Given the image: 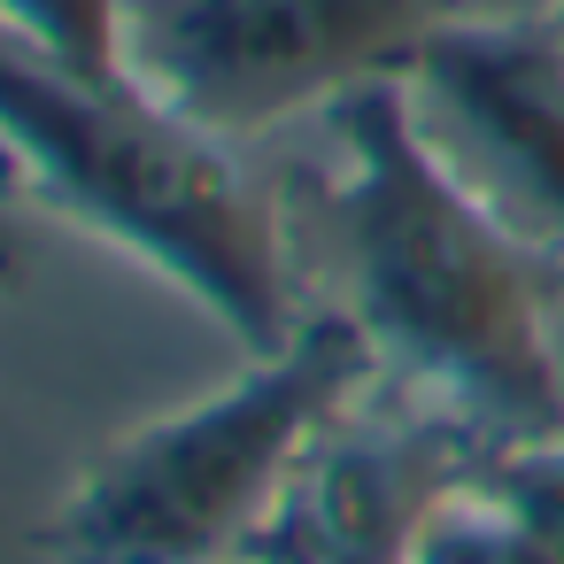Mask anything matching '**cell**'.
I'll return each mask as SVG.
<instances>
[{"label":"cell","instance_id":"cell-1","mask_svg":"<svg viewBox=\"0 0 564 564\" xmlns=\"http://www.w3.org/2000/svg\"><path fill=\"white\" fill-rule=\"evenodd\" d=\"M333 263L340 310L371 333L387 379L464 417L487 448L564 433V364L549 325V256L502 232L417 140L402 78L333 117Z\"/></svg>","mask_w":564,"mask_h":564},{"label":"cell","instance_id":"cell-2","mask_svg":"<svg viewBox=\"0 0 564 564\" xmlns=\"http://www.w3.org/2000/svg\"><path fill=\"white\" fill-rule=\"evenodd\" d=\"M0 163L256 356L302 325L279 209L217 132L186 124L132 70H78L0 24Z\"/></svg>","mask_w":564,"mask_h":564},{"label":"cell","instance_id":"cell-3","mask_svg":"<svg viewBox=\"0 0 564 564\" xmlns=\"http://www.w3.org/2000/svg\"><path fill=\"white\" fill-rule=\"evenodd\" d=\"M379 348L348 310H302L240 379L117 433L40 525L55 564H232L302 448L371 379Z\"/></svg>","mask_w":564,"mask_h":564},{"label":"cell","instance_id":"cell-4","mask_svg":"<svg viewBox=\"0 0 564 564\" xmlns=\"http://www.w3.org/2000/svg\"><path fill=\"white\" fill-rule=\"evenodd\" d=\"M448 24L456 0H124V70L232 148L410 78Z\"/></svg>","mask_w":564,"mask_h":564},{"label":"cell","instance_id":"cell-5","mask_svg":"<svg viewBox=\"0 0 564 564\" xmlns=\"http://www.w3.org/2000/svg\"><path fill=\"white\" fill-rule=\"evenodd\" d=\"M425 155L525 248L564 263V32L556 17L471 24L425 40L402 78Z\"/></svg>","mask_w":564,"mask_h":564},{"label":"cell","instance_id":"cell-6","mask_svg":"<svg viewBox=\"0 0 564 564\" xmlns=\"http://www.w3.org/2000/svg\"><path fill=\"white\" fill-rule=\"evenodd\" d=\"M487 456L495 448L464 417L379 371L340 417H325L232 564H410L433 502Z\"/></svg>","mask_w":564,"mask_h":564},{"label":"cell","instance_id":"cell-7","mask_svg":"<svg viewBox=\"0 0 564 564\" xmlns=\"http://www.w3.org/2000/svg\"><path fill=\"white\" fill-rule=\"evenodd\" d=\"M410 564H549V549L525 533V518L495 495V487H479V471L456 487V495H441L433 502V518L417 525V541H410Z\"/></svg>","mask_w":564,"mask_h":564},{"label":"cell","instance_id":"cell-8","mask_svg":"<svg viewBox=\"0 0 564 564\" xmlns=\"http://www.w3.org/2000/svg\"><path fill=\"white\" fill-rule=\"evenodd\" d=\"M0 24L78 70H124V0H0Z\"/></svg>","mask_w":564,"mask_h":564},{"label":"cell","instance_id":"cell-9","mask_svg":"<svg viewBox=\"0 0 564 564\" xmlns=\"http://www.w3.org/2000/svg\"><path fill=\"white\" fill-rule=\"evenodd\" d=\"M479 487H495L525 518V533L549 549V564H564V433L525 441V448H495L479 464Z\"/></svg>","mask_w":564,"mask_h":564},{"label":"cell","instance_id":"cell-10","mask_svg":"<svg viewBox=\"0 0 564 564\" xmlns=\"http://www.w3.org/2000/svg\"><path fill=\"white\" fill-rule=\"evenodd\" d=\"M24 271H32V240H24V225H17V209H9V194H0V294H17V286H24Z\"/></svg>","mask_w":564,"mask_h":564},{"label":"cell","instance_id":"cell-11","mask_svg":"<svg viewBox=\"0 0 564 564\" xmlns=\"http://www.w3.org/2000/svg\"><path fill=\"white\" fill-rule=\"evenodd\" d=\"M456 17H471V24H525V17H556V0H456Z\"/></svg>","mask_w":564,"mask_h":564},{"label":"cell","instance_id":"cell-12","mask_svg":"<svg viewBox=\"0 0 564 564\" xmlns=\"http://www.w3.org/2000/svg\"><path fill=\"white\" fill-rule=\"evenodd\" d=\"M556 32H564V0H556Z\"/></svg>","mask_w":564,"mask_h":564}]
</instances>
